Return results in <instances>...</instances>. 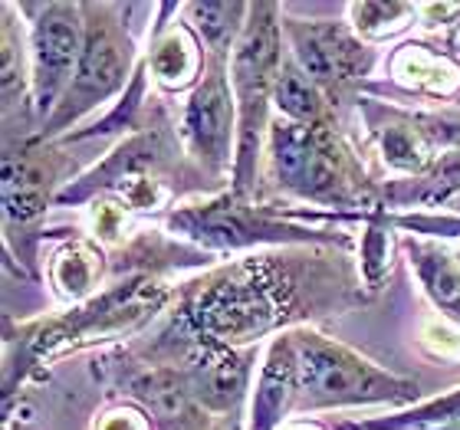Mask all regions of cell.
<instances>
[{
	"mask_svg": "<svg viewBox=\"0 0 460 430\" xmlns=\"http://www.w3.org/2000/svg\"><path fill=\"white\" fill-rule=\"evenodd\" d=\"M388 73L402 89L431 99L460 96V66L428 43H404L388 59Z\"/></svg>",
	"mask_w": 460,
	"mask_h": 430,
	"instance_id": "cell-16",
	"label": "cell"
},
{
	"mask_svg": "<svg viewBox=\"0 0 460 430\" xmlns=\"http://www.w3.org/2000/svg\"><path fill=\"white\" fill-rule=\"evenodd\" d=\"M93 430H152V417L142 411V408H132V404H115L109 411H102L96 417V427Z\"/></svg>",
	"mask_w": 460,
	"mask_h": 430,
	"instance_id": "cell-27",
	"label": "cell"
},
{
	"mask_svg": "<svg viewBox=\"0 0 460 430\" xmlns=\"http://www.w3.org/2000/svg\"><path fill=\"white\" fill-rule=\"evenodd\" d=\"M404 250L411 257V267L418 269L424 293L431 296L438 309H444L451 319L460 322V257L451 250L438 247L431 240L404 237Z\"/></svg>",
	"mask_w": 460,
	"mask_h": 430,
	"instance_id": "cell-18",
	"label": "cell"
},
{
	"mask_svg": "<svg viewBox=\"0 0 460 430\" xmlns=\"http://www.w3.org/2000/svg\"><path fill=\"white\" fill-rule=\"evenodd\" d=\"M460 197V148L444 152L438 162L418 178H404V181L385 188V201L388 204H421V207H438L447 197Z\"/></svg>",
	"mask_w": 460,
	"mask_h": 430,
	"instance_id": "cell-22",
	"label": "cell"
},
{
	"mask_svg": "<svg viewBox=\"0 0 460 430\" xmlns=\"http://www.w3.org/2000/svg\"><path fill=\"white\" fill-rule=\"evenodd\" d=\"M273 102H277V109H279V118H287V122H296V125L329 122L326 92H323V89L296 66V59L293 57H283Z\"/></svg>",
	"mask_w": 460,
	"mask_h": 430,
	"instance_id": "cell-21",
	"label": "cell"
},
{
	"mask_svg": "<svg viewBox=\"0 0 460 430\" xmlns=\"http://www.w3.org/2000/svg\"><path fill=\"white\" fill-rule=\"evenodd\" d=\"M296 279L279 269L277 257H247L201 279L184 299V325L194 338L247 345L299 319Z\"/></svg>",
	"mask_w": 460,
	"mask_h": 430,
	"instance_id": "cell-1",
	"label": "cell"
},
{
	"mask_svg": "<svg viewBox=\"0 0 460 430\" xmlns=\"http://www.w3.org/2000/svg\"><path fill=\"white\" fill-rule=\"evenodd\" d=\"M204 69L208 66H204L201 39H198V33L188 23H172L152 43L148 73L168 92H181L188 86H198L204 79Z\"/></svg>",
	"mask_w": 460,
	"mask_h": 430,
	"instance_id": "cell-17",
	"label": "cell"
},
{
	"mask_svg": "<svg viewBox=\"0 0 460 430\" xmlns=\"http://www.w3.org/2000/svg\"><path fill=\"white\" fill-rule=\"evenodd\" d=\"M125 388L158 430H211L208 411L198 404L181 368H148Z\"/></svg>",
	"mask_w": 460,
	"mask_h": 430,
	"instance_id": "cell-12",
	"label": "cell"
},
{
	"mask_svg": "<svg viewBox=\"0 0 460 430\" xmlns=\"http://www.w3.org/2000/svg\"><path fill=\"white\" fill-rule=\"evenodd\" d=\"M211 430H227V427H211Z\"/></svg>",
	"mask_w": 460,
	"mask_h": 430,
	"instance_id": "cell-31",
	"label": "cell"
},
{
	"mask_svg": "<svg viewBox=\"0 0 460 430\" xmlns=\"http://www.w3.org/2000/svg\"><path fill=\"white\" fill-rule=\"evenodd\" d=\"M102 267H106L102 253L89 240H69L53 253V263H49L53 293L66 303H86L102 279Z\"/></svg>",
	"mask_w": 460,
	"mask_h": 430,
	"instance_id": "cell-19",
	"label": "cell"
},
{
	"mask_svg": "<svg viewBox=\"0 0 460 430\" xmlns=\"http://www.w3.org/2000/svg\"><path fill=\"white\" fill-rule=\"evenodd\" d=\"M279 430H323V427H319V424H309V421H289Z\"/></svg>",
	"mask_w": 460,
	"mask_h": 430,
	"instance_id": "cell-28",
	"label": "cell"
},
{
	"mask_svg": "<svg viewBox=\"0 0 460 430\" xmlns=\"http://www.w3.org/2000/svg\"><path fill=\"white\" fill-rule=\"evenodd\" d=\"M454 49L460 53V20H457V30H454Z\"/></svg>",
	"mask_w": 460,
	"mask_h": 430,
	"instance_id": "cell-29",
	"label": "cell"
},
{
	"mask_svg": "<svg viewBox=\"0 0 460 430\" xmlns=\"http://www.w3.org/2000/svg\"><path fill=\"white\" fill-rule=\"evenodd\" d=\"M289 411H296V348H293V335L279 332L270 342L260 368L250 430H279Z\"/></svg>",
	"mask_w": 460,
	"mask_h": 430,
	"instance_id": "cell-14",
	"label": "cell"
},
{
	"mask_svg": "<svg viewBox=\"0 0 460 430\" xmlns=\"http://www.w3.org/2000/svg\"><path fill=\"white\" fill-rule=\"evenodd\" d=\"M79 7H83V57H79L76 76L33 142L63 132L76 118L102 106L125 86V79L132 73L135 43L125 33L122 20H115V7L106 4H79Z\"/></svg>",
	"mask_w": 460,
	"mask_h": 430,
	"instance_id": "cell-5",
	"label": "cell"
},
{
	"mask_svg": "<svg viewBox=\"0 0 460 430\" xmlns=\"http://www.w3.org/2000/svg\"><path fill=\"white\" fill-rule=\"evenodd\" d=\"M188 27L204 39V47L217 63H230L243 27H247V4H188Z\"/></svg>",
	"mask_w": 460,
	"mask_h": 430,
	"instance_id": "cell-20",
	"label": "cell"
},
{
	"mask_svg": "<svg viewBox=\"0 0 460 430\" xmlns=\"http://www.w3.org/2000/svg\"><path fill=\"white\" fill-rule=\"evenodd\" d=\"M279 27L287 33L296 66L326 96H342L345 89L358 86L372 69V49L336 20L283 17Z\"/></svg>",
	"mask_w": 460,
	"mask_h": 430,
	"instance_id": "cell-8",
	"label": "cell"
},
{
	"mask_svg": "<svg viewBox=\"0 0 460 430\" xmlns=\"http://www.w3.org/2000/svg\"><path fill=\"white\" fill-rule=\"evenodd\" d=\"M388 267H392V237L382 224H368L362 237V276L368 289H382Z\"/></svg>",
	"mask_w": 460,
	"mask_h": 430,
	"instance_id": "cell-25",
	"label": "cell"
},
{
	"mask_svg": "<svg viewBox=\"0 0 460 430\" xmlns=\"http://www.w3.org/2000/svg\"><path fill=\"white\" fill-rule=\"evenodd\" d=\"M296 411H329L358 404H408L418 384L382 372L352 348L332 342L313 329H296Z\"/></svg>",
	"mask_w": 460,
	"mask_h": 430,
	"instance_id": "cell-4",
	"label": "cell"
},
{
	"mask_svg": "<svg viewBox=\"0 0 460 430\" xmlns=\"http://www.w3.org/2000/svg\"><path fill=\"white\" fill-rule=\"evenodd\" d=\"M279 7L277 4H253L230 59V86L237 102V162H234V194L247 197L257 181L260 145L267 132V112L277 92V76L283 66V43H279Z\"/></svg>",
	"mask_w": 460,
	"mask_h": 430,
	"instance_id": "cell-3",
	"label": "cell"
},
{
	"mask_svg": "<svg viewBox=\"0 0 460 430\" xmlns=\"http://www.w3.org/2000/svg\"><path fill=\"white\" fill-rule=\"evenodd\" d=\"M0 47H4V96L7 106H13V92H17V79L23 83V49L17 43V27L10 20V7H4V33H0Z\"/></svg>",
	"mask_w": 460,
	"mask_h": 430,
	"instance_id": "cell-26",
	"label": "cell"
},
{
	"mask_svg": "<svg viewBox=\"0 0 460 430\" xmlns=\"http://www.w3.org/2000/svg\"><path fill=\"white\" fill-rule=\"evenodd\" d=\"M164 296L168 293L148 276L119 283L102 296L73 309L69 316L40 325L37 332L30 335V352H33V358H43V355H57L76 348V345L96 342V338H109L115 332H128L142 319L152 316L164 303Z\"/></svg>",
	"mask_w": 460,
	"mask_h": 430,
	"instance_id": "cell-6",
	"label": "cell"
},
{
	"mask_svg": "<svg viewBox=\"0 0 460 430\" xmlns=\"http://www.w3.org/2000/svg\"><path fill=\"white\" fill-rule=\"evenodd\" d=\"M460 424V391L441 394L434 401L411 408V411L388 417V421H368V424H345L342 430H431V427H451Z\"/></svg>",
	"mask_w": 460,
	"mask_h": 430,
	"instance_id": "cell-23",
	"label": "cell"
},
{
	"mask_svg": "<svg viewBox=\"0 0 460 430\" xmlns=\"http://www.w3.org/2000/svg\"><path fill=\"white\" fill-rule=\"evenodd\" d=\"M421 7L414 4H349V17L358 39H388L402 33Z\"/></svg>",
	"mask_w": 460,
	"mask_h": 430,
	"instance_id": "cell-24",
	"label": "cell"
},
{
	"mask_svg": "<svg viewBox=\"0 0 460 430\" xmlns=\"http://www.w3.org/2000/svg\"><path fill=\"white\" fill-rule=\"evenodd\" d=\"M431 430H460V424H451V427H431Z\"/></svg>",
	"mask_w": 460,
	"mask_h": 430,
	"instance_id": "cell-30",
	"label": "cell"
},
{
	"mask_svg": "<svg viewBox=\"0 0 460 430\" xmlns=\"http://www.w3.org/2000/svg\"><path fill=\"white\" fill-rule=\"evenodd\" d=\"M224 66L227 63L208 59L204 79L191 89L181 115V135L188 142V152L201 162L204 171L214 174H224L230 168V162H237L230 154L237 102L230 99V79L224 73Z\"/></svg>",
	"mask_w": 460,
	"mask_h": 430,
	"instance_id": "cell-10",
	"label": "cell"
},
{
	"mask_svg": "<svg viewBox=\"0 0 460 430\" xmlns=\"http://www.w3.org/2000/svg\"><path fill=\"white\" fill-rule=\"evenodd\" d=\"M33 20L30 33V92L37 115H53L66 96L69 83L76 76L79 57H83V7L73 4H43Z\"/></svg>",
	"mask_w": 460,
	"mask_h": 430,
	"instance_id": "cell-9",
	"label": "cell"
},
{
	"mask_svg": "<svg viewBox=\"0 0 460 430\" xmlns=\"http://www.w3.org/2000/svg\"><path fill=\"white\" fill-rule=\"evenodd\" d=\"M53 178L57 168L43 158V152H10L4 158V214L7 224H30L47 211V201L53 197Z\"/></svg>",
	"mask_w": 460,
	"mask_h": 430,
	"instance_id": "cell-15",
	"label": "cell"
},
{
	"mask_svg": "<svg viewBox=\"0 0 460 430\" xmlns=\"http://www.w3.org/2000/svg\"><path fill=\"white\" fill-rule=\"evenodd\" d=\"M457 211H460V197H457Z\"/></svg>",
	"mask_w": 460,
	"mask_h": 430,
	"instance_id": "cell-32",
	"label": "cell"
},
{
	"mask_svg": "<svg viewBox=\"0 0 460 430\" xmlns=\"http://www.w3.org/2000/svg\"><path fill=\"white\" fill-rule=\"evenodd\" d=\"M184 378L191 384L194 398L204 411H237L240 398L247 391L250 355L230 348V345L194 338L184 355Z\"/></svg>",
	"mask_w": 460,
	"mask_h": 430,
	"instance_id": "cell-11",
	"label": "cell"
},
{
	"mask_svg": "<svg viewBox=\"0 0 460 430\" xmlns=\"http://www.w3.org/2000/svg\"><path fill=\"white\" fill-rule=\"evenodd\" d=\"M270 168L283 191L326 207H378L375 188L352 148L329 122L296 125L277 118L270 128Z\"/></svg>",
	"mask_w": 460,
	"mask_h": 430,
	"instance_id": "cell-2",
	"label": "cell"
},
{
	"mask_svg": "<svg viewBox=\"0 0 460 430\" xmlns=\"http://www.w3.org/2000/svg\"><path fill=\"white\" fill-rule=\"evenodd\" d=\"M368 128H372L375 145L382 152V162L388 168H394V171L418 178L438 162V152H434L431 138H428L418 115L385 106H368Z\"/></svg>",
	"mask_w": 460,
	"mask_h": 430,
	"instance_id": "cell-13",
	"label": "cell"
},
{
	"mask_svg": "<svg viewBox=\"0 0 460 430\" xmlns=\"http://www.w3.org/2000/svg\"><path fill=\"white\" fill-rule=\"evenodd\" d=\"M168 227L181 237L194 240L208 250H243L257 243H306V240H323L313 230L279 224L267 211H257L247 197L240 194H224L214 201L191 204L168 217Z\"/></svg>",
	"mask_w": 460,
	"mask_h": 430,
	"instance_id": "cell-7",
	"label": "cell"
}]
</instances>
